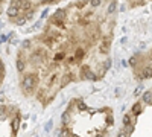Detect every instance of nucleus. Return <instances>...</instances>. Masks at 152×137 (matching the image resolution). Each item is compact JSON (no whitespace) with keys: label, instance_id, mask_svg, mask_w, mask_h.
<instances>
[{"label":"nucleus","instance_id":"obj_4","mask_svg":"<svg viewBox=\"0 0 152 137\" xmlns=\"http://www.w3.org/2000/svg\"><path fill=\"white\" fill-rule=\"evenodd\" d=\"M117 137H129V134L126 133V130L123 128V130H120L119 131V134H117Z\"/></svg>","mask_w":152,"mask_h":137},{"label":"nucleus","instance_id":"obj_1","mask_svg":"<svg viewBox=\"0 0 152 137\" xmlns=\"http://www.w3.org/2000/svg\"><path fill=\"white\" fill-rule=\"evenodd\" d=\"M143 102L142 101H138V102H135L134 104V107H132V110H131V113L134 114V116H138V114H140L142 113V110H143Z\"/></svg>","mask_w":152,"mask_h":137},{"label":"nucleus","instance_id":"obj_2","mask_svg":"<svg viewBox=\"0 0 152 137\" xmlns=\"http://www.w3.org/2000/svg\"><path fill=\"white\" fill-rule=\"evenodd\" d=\"M142 102H145V104H148V105H152V90H151V92H146V93L143 95Z\"/></svg>","mask_w":152,"mask_h":137},{"label":"nucleus","instance_id":"obj_5","mask_svg":"<svg viewBox=\"0 0 152 137\" xmlns=\"http://www.w3.org/2000/svg\"><path fill=\"white\" fill-rule=\"evenodd\" d=\"M5 5H6V0H0V14L3 12V8H5Z\"/></svg>","mask_w":152,"mask_h":137},{"label":"nucleus","instance_id":"obj_3","mask_svg":"<svg viewBox=\"0 0 152 137\" xmlns=\"http://www.w3.org/2000/svg\"><path fill=\"white\" fill-rule=\"evenodd\" d=\"M3 76H5V64H3L2 58H0V82H2Z\"/></svg>","mask_w":152,"mask_h":137}]
</instances>
